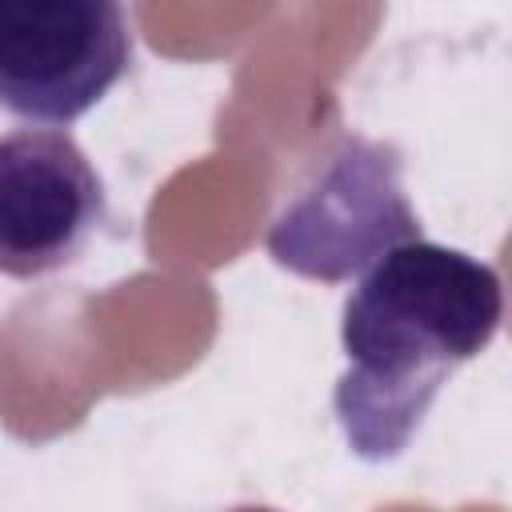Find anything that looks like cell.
Listing matches in <instances>:
<instances>
[{
    "mask_svg": "<svg viewBox=\"0 0 512 512\" xmlns=\"http://www.w3.org/2000/svg\"><path fill=\"white\" fill-rule=\"evenodd\" d=\"M504 316L492 264L432 240L380 256L344 300V372L332 392L344 440L360 460L408 448L448 376L480 356Z\"/></svg>",
    "mask_w": 512,
    "mask_h": 512,
    "instance_id": "obj_1",
    "label": "cell"
},
{
    "mask_svg": "<svg viewBox=\"0 0 512 512\" xmlns=\"http://www.w3.org/2000/svg\"><path fill=\"white\" fill-rule=\"evenodd\" d=\"M400 176L404 156L396 144L344 136L272 220L264 236L268 256L296 276L340 284L392 248L420 240Z\"/></svg>",
    "mask_w": 512,
    "mask_h": 512,
    "instance_id": "obj_2",
    "label": "cell"
},
{
    "mask_svg": "<svg viewBox=\"0 0 512 512\" xmlns=\"http://www.w3.org/2000/svg\"><path fill=\"white\" fill-rule=\"evenodd\" d=\"M132 32L112 0H0V104L72 124L124 76Z\"/></svg>",
    "mask_w": 512,
    "mask_h": 512,
    "instance_id": "obj_3",
    "label": "cell"
},
{
    "mask_svg": "<svg viewBox=\"0 0 512 512\" xmlns=\"http://www.w3.org/2000/svg\"><path fill=\"white\" fill-rule=\"evenodd\" d=\"M104 220V184L84 148L56 128L0 136V272L44 276L80 256Z\"/></svg>",
    "mask_w": 512,
    "mask_h": 512,
    "instance_id": "obj_4",
    "label": "cell"
},
{
    "mask_svg": "<svg viewBox=\"0 0 512 512\" xmlns=\"http://www.w3.org/2000/svg\"><path fill=\"white\" fill-rule=\"evenodd\" d=\"M232 512H276V508H260V504H248V508H232Z\"/></svg>",
    "mask_w": 512,
    "mask_h": 512,
    "instance_id": "obj_5",
    "label": "cell"
}]
</instances>
